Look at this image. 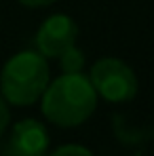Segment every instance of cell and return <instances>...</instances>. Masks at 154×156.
Here are the masks:
<instances>
[{
	"mask_svg": "<svg viewBox=\"0 0 154 156\" xmlns=\"http://www.w3.org/2000/svg\"><path fill=\"white\" fill-rule=\"evenodd\" d=\"M42 114L53 125L72 129L89 120L97 108V93L89 76L61 74L55 80H49L42 97Z\"/></svg>",
	"mask_w": 154,
	"mask_h": 156,
	"instance_id": "6da1fadb",
	"label": "cell"
},
{
	"mask_svg": "<svg viewBox=\"0 0 154 156\" xmlns=\"http://www.w3.org/2000/svg\"><path fill=\"white\" fill-rule=\"evenodd\" d=\"M51 80L47 57L38 51L13 55L0 72V95L11 105H34Z\"/></svg>",
	"mask_w": 154,
	"mask_h": 156,
	"instance_id": "7a4b0ae2",
	"label": "cell"
},
{
	"mask_svg": "<svg viewBox=\"0 0 154 156\" xmlns=\"http://www.w3.org/2000/svg\"><path fill=\"white\" fill-rule=\"evenodd\" d=\"M89 80L97 93L110 104L131 101L137 95V76L131 66L116 57H103L93 63Z\"/></svg>",
	"mask_w": 154,
	"mask_h": 156,
	"instance_id": "3957f363",
	"label": "cell"
},
{
	"mask_svg": "<svg viewBox=\"0 0 154 156\" xmlns=\"http://www.w3.org/2000/svg\"><path fill=\"white\" fill-rule=\"evenodd\" d=\"M78 38V26L70 15L55 13L42 21V26L36 32V49L42 57L53 59L59 57L66 49L76 44Z\"/></svg>",
	"mask_w": 154,
	"mask_h": 156,
	"instance_id": "277c9868",
	"label": "cell"
},
{
	"mask_svg": "<svg viewBox=\"0 0 154 156\" xmlns=\"http://www.w3.org/2000/svg\"><path fill=\"white\" fill-rule=\"evenodd\" d=\"M51 146L49 131L36 118L19 120L2 150V156H47Z\"/></svg>",
	"mask_w": 154,
	"mask_h": 156,
	"instance_id": "5b68a950",
	"label": "cell"
},
{
	"mask_svg": "<svg viewBox=\"0 0 154 156\" xmlns=\"http://www.w3.org/2000/svg\"><path fill=\"white\" fill-rule=\"evenodd\" d=\"M57 59H59V66H61L63 74H78L84 68V55H82V51L78 49L76 44H72L70 49H66Z\"/></svg>",
	"mask_w": 154,
	"mask_h": 156,
	"instance_id": "8992f818",
	"label": "cell"
},
{
	"mask_svg": "<svg viewBox=\"0 0 154 156\" xmlns=\"http://www.w3.org/2000/svg\"><path fill=\"white\" fill-rule=\"evenodd\" d=\"M47 156H93V152L80 144H66L55 148L53 152H47Z\"/></svg>",
	"mask_w": 154,
	"mask_h": 156,
	"instance_id": "52a82bcc",
	"label": "cell"
},
{
	"mask_svg": "<svg viewBox=\"0 0 154 156\" xmlns=\"http://www.w3.org/2000/svg\"><path fill=\"white\" fill-rule=\"evenodd\" d=\"M9 120H11V112H9V105L4 101V97L0 95V137L4 135V131L9 127Z\"/></svg>",
	"mask_w": 154,
	"mask_h": 156,
	"instance_id": "ba28073f",
	"label": "cell"
},
{
	"mask_svg": "<svg viewBox=\"0 0 154 156\" xmlns=\"http://www.w3.org/2000/svg\"><path fill=\"white\" fill-rule=\"evenodd\" d=\"M21 2L23 6H30V9H42V6H51L55 0H17Z\"/></svg>",
	"mask_w": 154,
	"mask_h": 156,
	"instance_id": "9c48e42d",
	"label": "cell"
}]
</instances>
